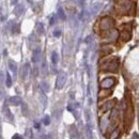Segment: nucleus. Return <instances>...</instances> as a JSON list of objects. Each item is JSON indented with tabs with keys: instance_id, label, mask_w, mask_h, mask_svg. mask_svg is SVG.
Masks as SVG:
<instances>
[{
	"instance_id": "27",
	"label": "nucleus",
	"mask_w": 139,
	"mask_h": 139,
	"mask_svg": "<svg viewBox=\"0 0 139 139\" xmlns=\"http://www.w3.org/2000/svg\"><path fill=\"white\" fill-rule=\"evenodd\" d=\"M133 139H139V135H138V134H134V135H133Z\"/></svg>"
},
{
	"instance_id": "7",
	"label": "nucleus",
	"mask_w": 139,
	"mask_h": 139,
	"mask_svg": "<svg viewBox=\"0 0 139 139\" xmlns=\"http://www.w3.org/2000/svg\"><path fill=\"white\" fill-rule=\"evenodd\" d=\"M9 103L13 106H18L21 104V98L19 96H12L9 98Z\"/></svg>"
},
{
	"instance_id": "14",
	"label": "nucleus",
	"mask_w": 139,
	"mask_h": 139,
	"mask_svg": "<svg viewBox=\"0 0 139 139\" xmlns=\"http://www.w3.org/2000/svg\"><path fill=\"white\" fill-rule=\"evenodd\" d=\"M119 134H120V130L119 128H116L115 131L111 133V135H110V137H109V139H117L119 137Z\"/></svg>"
},
{
	"instance_id": "28",
	"label": "nucleus",
	"mask_w": 139,
	"mask_h": 139,
	"mask_svg": "<svg viewBox=\"0 0 139 139\" xmlns=\"http://www.w3.org/2000/svg\"><path fill=\"white\" fill-rule=\"evenodd\" d=\"M4 97V92H2L1 90H0V100H1V98H3Z\"/></svg>"
},
{
	"instance_id": "18",
	"label": "nucleus",
	"mask_w": 139,
	"mask_h": 139,
	"mask_svg": "<svg viewBox=\"0 0 139 139\" xmlns=\"http://www.w3.org/2000/svg\"><path fill=\"white\" fill-rule=\"evenodd\" d=\"M36 31H38L39 34H43L44 33V26L42 23H39L38 26H36Z\"/></svg>"
},
{
	"instance_id": "32",
	"label": "nucleus",
	"mask_w": 139,
	"mask_h": 139,
	"mask_svg": "<svg viewBox=\"0 0 139 139\" xmlns=\"http://www.w3.org/2000/svg\"><path fill=\"white\" fill-rule=\"evenodd\" d=\"M16 1H17V0H12V3L15 4V3H16Z\"/></svg>"
},
{
	"instance_id": "6",
	"label": "nucleus",
	"mask_w": 139,
	"mask_h": 139,
	"mask_svg": "<svg viewBox=\"0 0 139 139\" xmlns=\"http://www.w3.org/2000/svg\"><path fill=\"white\" fill-rule=\"evenodd\" d=\"M41 59V49L36 48L33 50V54H32V62L33 63H38Z\"/></svg>"
},
{
	"instance_id": "30",
	"label": "nucleus",
	"mask_w": 139,
	"mask_h": 139,
	"mask_svg": "<svg viewBox=\"0 0 139 139\" xmlns=\"http://www.w3.org/2000/svg\"><path fill=\"white\" fill-rule=\"evenodd\" d=\"M55 24V17H51L50 19V25H54Z\"/></svg>"
},
{
	"instance_id": "23",
	"label": "nucleus",
	"mask_w": 139,
	"mask_h": 139,
	"mask_svg": "<svg viewBox=\"0 0 139 139\" xmlns=\"http://www.w3.org/2000/svg\"><path fill=\"white\" fill-rule=\"evenodd\" d=\"M43 122H44V124H45V125H48V124L50 123V117H49V116H46L45 118H44Z\"/></svg>"
},
{
	"instance_id": "13",
	"label": "nucleus",
	"mask_w": 139,
	"mask_h": 139,
	"mask_svg": "<svg viewBox=\"0 0 139 139\" xmlns=\"http://www.w3.org/2000/svg\"><path fill=\"white\" fill-rule=\"evenodd\" d=\"M40 87H41V89H42L43 92H48V91H49V86H48V83H45V81L41 83Z\"/></svg>"
},
{
	"instance_id": "8",
	"label": "nucleus",
	"mask_w": 139,
	"mask_h": 139,
	"mask_svg": "<svg viewBox=\"0 0 139 139\" xmlns=\"http://www.w3.org/2000/svg\"><path fill=\"white\" fill-rule=\"evenodd\" d=\"M115 103H116L115 100H113V101H109V102H107V103H105L103 106H102L101 110H102V111H104V112H105V111H107V110H109V109H111V108L113 107Z\"/></svg>"
},
{
	"instance_id": "12",
	"label": "nucleus",
	"mask_w": 139,
	"mask_h": 139,
	"mask_svg": "<svg viewBox=\"0 0 139 139\" xmlns=\"http://www.w3.org/2000/svg\"><path fill=\"white\" fill-rule=\"evenodd\" d=\"M121 39H122L123 41H128V40L131 39V32L124 30L122 33H121Z\"/></svg>"
},
{
	"instance_id": "33",
	"label": "nucleus",
	"mask_w": 139,
	"mask_h": 139,
	"mask_svg": "<svg viewBox=\"0 0 139 139\" xmlns=\"http://www.w3.org/2000/svg\"><path fill=\"white\" fill-rule=\"evenodd\" d=\"M0 139H2V138H1V135H0Z\"/></svg>"
},
{
	"instance_id": "16",
	"label": "nucleus",
	"mask_w": 139,
	"mask_h": 139,
	"mask_svg": "<svg viewBox=\"0 0 139 139\" xmlns=\"http://www.w3.org/2000/svg\"><path fill=\"white\" fill-rule=\"evenodd\" d=\"M58 16L61 21H65V14H64V11L62 8H59L58 9Z\"/></svg>"
},
{
	"instance_id": "24",
	"label": "nucleus",
	"mask_w": 139,
	"mask_h": 139,
	"mask_svg": "<svg viewBox=\"0 0 139 139\" xmlns=\"http://www.w3.org/2000/svg\"><path fill=\"white\" fill-rule=\"evenodd\" d=\"M4 83V73L3 72H0V85Z\"/></svg>"
},
{
	"instance_id": "20",
	"label": "nucleus",
	"mask_w": 139,
	"mask_h": 139,
	"mask_svg": "<svg viewBox=\"0 0 139 139\" xmlns=\"http://www.w3.org/2000/svg\"><path fill=\"white\" fill-rule=\"evenodd\" d=\"M89 16H90V15H89L88 12L83 11V12H81V14H80V19H81V21H86L87 19H88Z\"/></svg>"
},
{
	"instance_id": "21",
	"label": "nucleus",
	"mask_w": 139,
	"mask_h": 139,
	"mask_svg": "<svg viewBox=\"0 0 139 139\" xmlns=\"http://www.w3.org/2000/svg\"><path fill=\"white\" fill-rule=\"evenodd\" d=\"M87 136L89 139H92V131H91V126L89 124L87 125Z\"/></svg>"
},
{
	"instance_id": "2",
	"label": "nucleus",
	"mask_w": 139,
	"mask_h": 139,
	"mask_svg": "<svg viewBox=\"0 0 139 139\" xmlns=\"http://www.w3.org/2000/svg\"><path fill=\"white\" fill-rule=\"evenodd\" d=\"M115 25V21H113L112 18L110 17H104L101 21V29L102 30H110L111 28Z\"/></svg>"
},
{
	"instance_id": "9",
	"label": "nucleus",
	"mask_w": 139,
	"mask_h": 139,
	"mask_svg": "<svg viewBox=\"0 0 139 139\" xmlns=\"http://www.w3.org/2000/svg\"><path fill=\"white\" fill-rule=\"evenodd\" d=\"M24 11H25V7L23 4H18V6H16L15 9H14V14H15L16 16H19L24 13Z\"/></svg>"
},
{
	"instance_id": "31",
	"label": "nucleus",
	"mask_w": 139,
	"mask_h": 139,
	"mask_svg": "<svg viewBox=\"0 0 139 139\" xmlns=\"http://www.w3.org/2000/svg\"><path fill=\"white\" fill-rule=\"evenodd\" d=\"M71 139H78V136L77 135H72V138Z\"/></svg>"
},
{
	"instance_id": "15",
	"label": "nucleus",
	"mask_w": 139,
	"mask_h": 139,
	"mask_svg": "<svg viewBox=\"0 0 139 139\" xmlns=\"http://www.w3.org/2000/svg\"><path fill=\"white\" fill-rule=\"evenodd\" d=\"M6 86L7 87H11L12 86V79H11V75L9 73L6 74Z\"/></svg>"
},
{
	"instance_id": "17",
	"label": "nucleus",
	"mask_w": 139,
	"mask_h": 139,
	"mask_svg": "<svg viewBox=\"0 0 139 139\" xmlns=\"http://www.w3.org/2000/svg\"><path fill=\"white\" fill-rule=\"evenodd\" d=\"M51 61H53L54 64H57V63H58V61H59V56H58V54H57L56 51H54V53L51 54Z\"/></svg>"
},
{
	"instance_id": "25",
	"label": "nucleus",
	"mask_w": 139,
	"mask_h": 139,
	"mask_svg": "<svg viewBox=\"0 0 139 139\" xmlns=\"http://www.w3.org/2000/svg\"><path fill=\"white\" fill-rule=\"evenodd\" d=\"M54 35L56 36V38H59V36L61 35V31H60V30H56V31H54Z\"/></svg>"
},
{
	"instance_id": "29",
	"label": "nucleus",
	"mask_w": 139,
	"mask_h": 139,
	"mask_svg": "<svg viewBox=\"0 0 139 139\" xmlns=\"http://www.w3.org/2000/svg\"><path fill=\"white\" fill-rule=\"evenodd\" d=\"M34 127H35V128H40V123H38V122L34 123Z\"/></svg>"
},
{
	"instance_id": "4",
	"label": "nucleus",
	"mask_w": 139,
	"mask_h": 139,
	"mask_svg": "<svg viewBox=\"0 0 139 139\" xmlns=\"http://www.w3.org/2000/svg\"><path fill=\"white\" fill-rule=\"evenodd\" d=\"M115 83H116V79L115 78L108 77V78H105L101 83V87H102V88H104V89H108V88H111Z\"/></svg>"
},
{
	"instance_id": "1",
	"label": "nucleus",
	"mask_w": 139,
	"mask_h": 139,
	"mask_svg": "<svg viewBox=\"0 0 139 139\" xmlns=\"http://www.w3.org/2000/svg\"><path fill=\"white\" fill-rule=\"evenodd\" d=\"M118 68H119V59L118 58H112L111 60H108L102 66L103 71H107V72H117Z\"/></svg>"
},
{
	"instance_id": "10",
	"label": "nucleus",
	"mask_w": 139,
	"mask_h": 139,
	"mask_svg": "<svg viewBox=\"0 0 139 139\" xmlns=\"http://www.w3.org/2000/svg\"><path fill=\"white\" fill-rule=\"evenodd\" d=\"M3 113L6 115V117L9 119L10 121L13 120V115L11 113V111H10V109L8 108V106H6V105L3 106Z\"/></svg>"
},
{
	"instance_id": "22",
	"label": "nucleus",
	"mask_w": 139,
	"mask_h": 139,
	"mask_svg": "<svg viewBox=\"0 0 139 139\" xmlns=\"http://www.w3.org/2000/svg\"><path fill=\"white\" fill-rule=\"evenodd\" d=\"M18 28H19V26L17 24H13V27H12V32L13 33H17L19 30H18Z\"/></svg>"
},
{
	"instance_id": "5",
	"label": "nucleus",
	"mask_w": 139,
	"mask_h": 139,
	"mask_svg": "<svg viewBox=\"0 0 139 139\" xmlns=\"http://www.w3.org/2000/svg\"><path fill=\"white\" fill-rule=\"evenodd\" d=\"M30 73V64L29 63H25L24 66L21 68V76L23 79H26L27 76Z\"/></svg>"
},
{
	"instance_id": "26",
	"label": "nucleus",
	"mask_w": 139,
	"mask_h": 139,
	"mask_svg": "<svg viewBox=\"0 0 139 139\" xmlns=\"http://www.w3.org/2000/svg\"><path fill=\"white\" fill-rule=\"evenodd\" d=\"M12 139H23V138H21V135H18V134H15V135L12 137Z\"/></svg>"
},
{
	"instance_id": "11",
	"label": "nucleus",
	"mask_w": 139,
	"mask_h": 139,
	"mask_svg": "<svg viewBox=\"0 0 139 139\" xmlns=\"http://www.w3.org/2000/svg\"><path fill=\"white\" fill-rule=\"evenodd\" d=\"M9 68H10V70H11L12 72H13L14 75H16V73H17V65H16V63L13 60H10L9 61Z\"/></svg>"
},
{
	"instance_id": "19",
	"label": "nucleus",
	"mask_w": 139,
	"mask_h": 139,
	"mask_svg": "<svg viewBox=\"0 0 139 139\" xmlns=\"http://www.w3.org/2000/svg\"><path fill=\"white\" fill-rule=\"evenodd\" d=\"M121 6H122V9L123 10H125V11H127L128 9H130V7H131V2L130 1H123L122 3H121Z\"/></svg>"
},
{
	"instance_id": "3",
	"label": "nucleus",
	"mask_w": 139,
	"mask_h": 139,
	"mask_svg": "<svg viewBox=\"0 0 139 139\" xmlns=\"http://www.w3.org/2000/svg\"><path fill=\"white\" fill-rule=\"evenodd\" d=\"M66 83V74L65 73H60L57 77V80H56V88L57 89H62L64 87Z\"/></svg>"
}]
</instances>
